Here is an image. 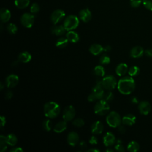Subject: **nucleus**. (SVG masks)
Masks as SVG:
<instances>
[{"label": "nucleus", "instance_id": "obj_49", "mask_svg": "<svg viewBox=\"0 0 152 152\" xmlns=\"http://www.w3.org/2000/svg\"><path fill=\"white\" fill-rule=\"evenodd\" d=\"M118 128V131H119L120 133L124 134V133L125 132L126 129H125V128L124 126H122V125H120Z\"/></svg>", "mask_w": 152, "mask_h": 152}, {"label": "nucleus", "instance_id": "obj_40", "mask_svg": "<svg viewBox=\"0 0 152 152\" xmlns=\"http://www.w3.org/2000/svg\"><path fill=\"white\" fill-rule=\"evenodd\" d=\"M142 2L146 9L152 11V0H142Z\"/></svg>", "mask_w": 152, "mask_h": 152}, {"label": "nucleus", "instance_id": "obj_18", "mask_svg": "<svg viewBox=\"0 0 152 152\" xmlns=\"http://www.w3.org/2000/svg\"><path fill=\"white\" fill-rule=\"evenodd\" d=\"M136 117L132 114H127L122 118V122L125 125L132 126L135 123Z\"/></svg>", "mask_w": 152, "mask_h": 152}, {"label": "nucleus", "instance_id": "obj_45", "mask_svg": "<svg viewBox=\"0 0 152 152\" xmlns=\"http://www.w3.org/2000/svg\"><path fill=\"white\" fill-rule=\"evenodd\" d=\"M23 150L21 147H13L10 150V152H23Z\"/></svg>", "mask_w": 152, "mask_h": 152}, {"label": "nucleus", "instance_id": "obj_42", "mask_svg": "<svg viewBox=\"0 0 152 152\" xmlns=\"http://www.w3.org/2000/svg\"><path fill=\"white\" fill-rule=\"evenodd\" d=\"M13 96V93L11 91V90H7L5 93V99H7V100H10L12 98Z\"/></svg>", "mask_w": 152, "mask_h": 152}, {"label": "nucleus", "instance_id": "obj_5", "mask_svg": "<svg viewBox=\"0 0 152 152\" xmlns=\"http://www.w3.org/2000/svg\"><path fill=\"white\" fill-rule=\"evenodd\" d=\"M78 18L76 15H69L65 18L63 25L66 31H70L78 27Z\"/></svg>", "mask_w": 152, "mask_h": 152}, {"label": "nucleus", "instance_id": "obj_48", "mask_svg": "<svg viewBox=\"0 0 152 152\" xmlns=\"http://www.w3.org/2000/svg\"><path fill=\"white\" fill-rule=\"evenodd\" d=\"M145 55L148 57L152 58V49H147L144 52Z\"/></svg>", "mask_w": 152, "mask_h": 152}, {"label": "nucleus", "instance_id": "obj_25", "mask_svg": "<svg viewBox=\"0 0 152 152\" xmlns=\"http://www.w3.org/2000/svg\"><path fill=\"white\" fill-rule=\"evenodd\" d=\"M66 121L64 120L62 121H59L55 125L53 128V131L56 133H61L64 132L66 129Z\"/></svg>", "mask_w": 152, "mask_h": 152}, {"label": "nucleus", "instance_id": "obj_9", "mask_svg": "<svg viewBox=\"0 0 152 152\" xmlns=\"http://www.w3.org/2000/svg\"><path fill=\"white\" fill-rule=\"evenodd\" d=\"M65 16V12L62 10H56L50 15V20L52 23L54 24H56L62 21Z\"/></svg>", "mask_w": 152, "mask_h": 152}, {"label": "nucleus", "instance_id": "obj_31", "mask_svg": "<svg viewBox=\"0 0 152 152\" xmlns=\"http://www.w3.org/2000/svg\"><path fill=\"white\" fill-rule=\"evenodd\" d=\"M140 72V68L137 66H132L128 69V74L131 77H135L139 74Z\"/></svg>", "mask_w": 152, "mask_h": 152}, {"label": "nucleus", "instance_id": "obj_16", "mask_svg": "<svg viewBox=\"0 0 152 152\" xmlns=\"http://www.w3.org/2000/svg\"><path fill=\"white\" fill-rule=\"evenodd\" d=\"M79 17L83 22H88L91 18V12L88 8H84L80 11Z\"/></svg>", "mask_w": 152, "mask_h": 152}, {"label": "nucleus", "instance_id": "obj_46", "mask_svg": "<svg viewBox=\"0 0 152 152\" xmlns=\"http://www.w3.org/2000/svg\"><path fill=\"white\" fill-rule=\"evenodd\" d=\"M79 147L80 148V149L81 150H85L87 148V144L85 141H81L79 143Z\"/></svg>", "mask_w": 152, "mask_h": 152}, {"label": "nucleus", "instance_id": "obj_44", "mask_svg": "<svg viewBox=\"0 0 152 152\" xmlns=\"http://www.w3.org/2000/svg\"><path fill=\"white\" fill-rule=\"evenodd\" d=\"M87 99H88V100L89 102H95V101L97 100V98L96 97V96H95L92 93L88 95Z\"/></svg>", "mask_w": 152, "mask_h": 152}, {"label": "nucleus", "instance_id": "obj_3", "mask_svg": "<svg viewBox=\"0 0 152 152\" xmlns=\"http://www.w3.org/2000/svg\"><path fill=\"white\" fill-rule=\"evenodd\" d=\"M110 109V106L108 102L104 99H100L96 103L94 110V113L99 116H104L106 115Z\"/></svg>", "mask_w": 152, "mask_h": 152}, {"label": "nucleus", "instance_id": "obj_6", "mask_svg": "<svg viewBox=\"0 0 152 152\" xmlns=\"http://www.w3.org/2000/svg\"><path fill=\"white\" fill-rule=\"evenodd\" d=\"M102 86L105 90H112L117 86V81L113 75H107L102 80Z\"/></svg>", "mask_w": 152, "mask_h": 152}, {"label": "nucleus", "instance_id": "obj_43", "mask_svg": "<svg viewBox=\"0 0 152 152\" xmlns=\"http://www.w3.org/2000/svg\"><path fill=\"white\" fill-rule=\"evenodd\" d=\"M89 142L91 144L94 145V144H97L98 142V139L97 137H96L95 136H92L90 140H89Z\"/></svg>", "mask_w": 152, "mask_h": 152}, {"label": "nucleus", "instance_id": "obj_7", "mask_svg": "<svg viewBox=\"0 0 152 152\" xmlns=\"http://www.w3.org/2000/svg\"><path fill=\"white\" fill-rule=\"evenodd\" d=\"M34 16L30 13H24L21 18L20 21L21 24L27 28H30L33 25Z\"/></svg>", "mask_w": 152, "mask_h": 152}, {"label": "nucleus", "instance_id": "obj_37", "mask_svg": "<svg viewBox=\"0 0 152 152\" xmlns=\"http://www.w3.org/2000/svg\"><path fill=\"white\" fill-rule=\"evenodd\" d=\"M113 99V94L111 91H107L104 94L102 99H104V100L108 102L112 101Z\"/></svg>", "mask_w": 152, "mask_h": 152}, {"label": "nucleus", "instance_id": "obj_33", "mask_svg": "<svg viewBox=\"0 0 152 152\" xmlns=\"http://www.w3.org/2000/svg\"><path fill=\"white\" fill-rule=\"evenodd\" d=\"M42 126L43 129L46 131H49L52 129V123L50 120L46 119L42 123Z\"/></svg>", "mask_w": 152, "mask_h": 152}, {"label": "nucleus", "instance_id": "obj_47", "mask_svg": "<svg viewBox=\"0 0 152 152\" xmlns=\"http://www.w3.org/2000/svg\"><path fill=\"white\" fill-rule=\"evenodd\" d=\"M0 119H1V128H2L5 125V123H6V119L5 118V116H1L0 117Z\"/></svg>", "mask_w": 152, "mask_h": 152}, {"label": "nucleus", "instance_id": "obj_20", "mask_svg": "<svg viewBox=\"0 0 152 152\" xmlns=\"http://www.w3.org/2000/svg\"><path fill=\"white\" fill-rule=\"evenodd\" d=\"M89 51L94 55H98L103 51V47L100 44L94 43L90 46Z\"/></svg>", "mask_w": 152, "mask_h": 152}, {"label": "nucleus", "instance_id": "obj_10", "mask_svg": "<svg viewBox=\"0 0 152 152\" xmlns=\"http://www.w3.org/2000/svg\"><path fill=\"white\" fill-rule=\"evenodd\" d=\"M19 81L18 77L15 74H10L5 79V84L8 88L15 87Z\"/></svg>", "mask_w": 152, "mask_h": 152}, {"label": "nucleus", "instance_id": "obj_12", "mask_svg": "<svg viewBox=\"0 0 152 152\" xmlns=\"http://www.w3.org/2000/svg\"><path fill=\"white\" fill-rule=\"evenodd\" d=\"M103 144L106 147L113 145L116 142V138L115 135L110 132H107L103 137Z\"/></svg>", "mask_w": 152, "mask_h": 152}, {"label": "nucleus", "instance_id": "obj_26", "mask_svg": "<svg viewBox=\"0 0 152 152\" xmlns=\"http://www.w3.org/2000/svg\"><path fill=\"white\" fill-rule=\"evenodd\" d=\"M68 40L67 39V38L66 37H60L59 38L56 43H55V46L58 48H60V49H62V48H64L65 47H66L68 43Z\"/></svg>", "mask_w": 152, "mask_h": 152}, {"label": "nucleus", "instance_id": "obj_50", "mask_svg": "<svg viewBox=\"0 0 152 152\" xmlns=\"http://www.w3.org/2000/svg\"><path fill=\"white\" fill-rule=\"evenodd\" d=\"M110 50H111V47L109 45H107V46H105L104 47H103V51L108 52V51H110Z\"/></svg>", "mask_w": 152, "mask_h": 152}, {"label": "nucleus", "instance_id": "obj_34", "mask_svg": "<svg viewBox=\"0 0 152 152\" xmlns=\"http://www.w3.org/2000/svg\"><path fill=\"white\" fill-rule=\"evenodd\" d=\"M7 30L10 34H14L17 31V27L13 23H10L7 26Z\"/></svg>", "mask_w": 152, "mask_h": 152}, {"label": "nucleus", "instance_id": "obj_15", "mask_svg": "<svg viewBox=\"0 0 152 152\" xmlns=\"http://www.w3.org/2000/svg\"><path fill=\"white\" fill-rule=\"evenodd\" d=\"M67 141L71 146L76 145L79 141V136L78 134L74 131L70 132L67 136Z\"/></svg>", "mask_w": 152, "mask_h": 152}, {"label": "nucleus", "instance_id": "obj_4", "mask_svg": "<svg viewBox=\"0 0 152 152\" xmlns=\"http://www.w3.org/2000/svg\"><path fill=\"white\" fill-rule=\"evenodd\" d=\"M106 122L110 127L117 128L121 125L122 119L118 112L112 111L107 115L106 117Z\"/></svg>", "mask_w": 152, "mask_h": 152}, {"label": "nucleus", "instance_id": "obj_54", "mask_svg": "<svg viewBox=\"0 0 152 152\" xmlns=\"http://www.w3.org/2000/svg\"><path fill=\"white\" fill-rule=\"evenodd\" d=\"M4 84H3V83L1 82V83H0V90H2L4 88Z\"/></svg>", "mask_w": 152, "mask_h": 152}, {"label": "nucleus", "instance_id": "obj_24", "mask_svg": "<svg viewBox=\"0 0 152 152\" xmlns=\"http://www.w3.org/2000/svg\"><path fill=\"white\" fill-rule=\"evenodd\" d=\"M66 37L69 42L72 43H77L80 39V37L78 33L72 30L68 31L66 34Z\"/></svg>", "mask_w": 152, "mask_h": 152}, {"label": "nucleus", "instance_id": "obj_8", "mask_svg": "<svg viewBox=\"0 0 152 152\" xmlns=\"http://www.w3.org/2000/svg\"><path fill=\"white\" fill-rule=\"evenodd\" d=\"M75 115V108L71 106H66L63 111L62 117L64 121H70L74 119Z\"/></svg>", "mask_w": 152, "mask_h": 152}, {"label": "nucleus", "instance_id": "obj_22", "mask_svg": "<svg viewBox=\"0 0 152 152\" xmlns=\"http://www.w3.org/2000/svg\"><path fill=\"white\" fill-rule=\"evenodd\" d=\"M128 71V65L125 63L119 64L116 68V73L118 76H123Z\"/></svg>", "mask_w": 152, "mask_h": 152}, {"label": "nucleus", "instance_id": "obj_21", "mask_svg": "<svg viewBox=\"0 0 152 152\" xmlns=\"http://www.w3.org/2000/svg\"><path fill=\"white\" fill-rule=\"evenodd\" d=\"M18 59L20 62L28 63L31 60V55L27 51L22 52L18 55Z\"/></svg>", "mask_w": 152, "mask_h": 152}, {"label": "nucleus", "instance_id": "obj_28", "mask_svg": "<svg viewBox=\"0 0 152 152\" xmlns=\"http://www.w3.org/2000/svg\"><path fill=\"white\" fill-rule=\"evenodd\" d=\"M30 0H15L14 4L19 9H24L28 6Z\"/></svg>", "mask_w": 152, "mask_h": 152}, {"label": "nucleus", "instance_id": "obj_1", "mask_svg": "<svg viewBox=\"0 0 152 152\" xmlns=\"http://www.w3.org/2000/svg\"><path fill=\"white\" fill-rule=\"evenodd\" d=\"M117 87L121 93L128 95L134 91L135 88V83L132 77L125 76L119 80Z\"/></svg>", "mask_w": 152, "mask_h": 152}, {"label": "nucleus", "instance_id": "obj_38", "mask_svg": "<svg viewBox=\"0 0 152 152\" xmlns=\"http://www.w3.org/2000/svg\"><path fill=\"white\" fill-rule=\"evenodd\" d=\"M72 124L77 127H82L84 125V121L82 118H77L74 120Z\"/></svg>", "mask_w": 152, "mask_h": 152}, {"label": "nucleus", "instance_id": "obj_30", "mask_svg": "<svg viewBox=\"0 0 152 152\" xmlns=\"http://www.w3.org/2000/svg\"><path fill=\"white\" fill-rule=\"evenodd\" d=\"M7 136L1 135L0 136V151L1 152H4L7 148Z\"/></svg>", "mask_w": 152, "mask_h": 152}, {"label": "nucleus", "instance_id": "obj_2", "mask_svg": "<svg viewBox=\"0 0 152 152\" xmlns=\"http://www.w3.org/2000/svg\"><path fill=\"white\" fill-rule=\"evenodd\" d=\"M44 113L48 118H54L59 115L61 112L59 105L55 102H48L44 105Z\"/></svg>", "mask_w": 152, "mask_h": 152}, {"label": "nucleus", "instance_id": "obj_23", "mask_svg": "<svg viewBox=\"0 0 152 152\" xmlns=\"http://www.w3.org/2000/svg\"><path fill=\"white\" fill-rule=\"evenodd\" d=\"M66 30L64 27V25H58L52 27L51 31L52 34L56 36H62L65 34Z\"/></svg>", "mask_w": 152, "mask_h": 152}, {"label": "nucleus", "instance_id": "obj_35", "mask_svg": "<svg viewBox=\"0 0 152 152\" xmlns=\"http://www.w3.org/2000/svg\"><path fill=\"white\" fill-rule=\"evenodd\" d=\"M99 61H100V63L101 64L106 65V64H108L110 63V57H109L107 55L104 54V55H103L100 58Z\"/></svg>", "mask_w": 152, "mask_h": 152}, {"label": "nucleus", "instance_id": "obj_13", "mask_svg": "<svg viewBox=\"0 0 152 152\" xmlns=\"http://www.w3.org/2000/svg\"><path fill=\"white\" fill-rule=\"evenodd\" d=\"M104 88L102 86V84H96L92 89V93L96 96L97 100L102 99L103 95L104 94Z\"/></svg>", "mask_w": 152, "mask_h": 152}, {"label": "nucleus", "instance_id": "obj_14", "mask_svg": "<svg viewBox=\"0 0 152 152\" xmlns=\"http://www.w3.org/2000/svg\"><path fill=\"white\" fill-rule=\"evenodd\" d=\"M144 53V49L140 46L133 47L130 51V56L133 58H140Z\"/></svg>", "mask_w": 152, "mask_h": 152}, {"label": "nucleus", "instance_id": "obj_32", "mask_svg": "<svg viewBox=\"0 0 152 152\" xmlns=\"http://www.w3.org/2000/svg\"><path fill=\"white\" fill-rule=\"evenodd\" d=\"M94 74L99 77H103L104 76L105 72L104 68L101 65H97L96 66L94 69Z\"/></svg>", "mask_w": 152, "mask_h": 152}, {"label": "nucleus", "instance_id": "obj_53", "mask_svg": "<svg viewBox=\"0 0 152 152\" xmlns=\"http://www.w3.org/2000/svg\"><path fill=\"white\" fill-rule=\"evenodd\" d=\"M113 151L114 150L111 148H107L106 150H105V151H107V152H113Z\"/></svg>", "mask_w": 152, "mask_h": 152}, {"label": "nucleus", "instance_id": "obj_29", "mask_svg": "<svg viewBox=\"0 0 152 152\" xmlns=\"http://www.w3.org/2000/svg\"><path fill=\"white\" fill-rule=\"evenodd\" d=\"M17 138L15 135L14 134H8L7 136V141L8 143V145H10L11 146L15 145L17 142Z\"/></svg>", "mask_w": 152, "mask_h": 152}, {"label": "nucleus", "instance_id": "obj_17", "mask_svg": "<svg viewBox=\"0 0 152 152\" xmlns=\"http://www.w3.org/2000/svg\"><path fill=\"white\" fill-rule=\"evenodd\" d=\"M91 132L95 135L101 134L103 131V125L99 121H97L93 123L91 127Z\"/></svg>", "mask_w": 152, "mask_h": 152}, {"label": "nucleus", "instance_id": "obj_41", "mask_svg": "<svg viewBox=\"0 0 152 152\" xmlns=\"http://www.w3.org/2000/svg\"><path fill=\"white\" fill-rule=\"evenodd\" d=\"M141 0H130V5L133 8L138 7L141 5Z\"/></svg>", "mask_w": 152, "mask_h": 152}, {"label": "nucleus", "instance_id": "obj_36", "mask_svg": "<svg viewBox=\"0 0 152 152\" xmlns=\"http://www.w3.org/2000/svg\"><path fill=\"white\" fill-rule=\"evenodd\" d=\"M116 144L115 146V149L117 151H120V152H123L125 151V148L124 145H122V141L121 140H116Z\"/></svg>", "mask_w": 152, "mask_h": 152}, {"label": "nucleus", "instance_id": "obj_52", "mask_svg": "<svg viewBox=\"0 0 152 152\" xmlns=\"http://www.w3.org/2000/svg\"><path fill=\"white\" fill-rule=\"evenodd\" d=\"M87 151H94V152H99L100 151L99 150L96 149V148H90L89 150H87Z\"/></svg>", "mask_w": 152, "mask_h": 152}, {"label": "nucleus", "instance_id": "obj_51", "mask_svg": "<svg viewBox=\"0 0 152 152\" xmlns=\"http://www.w3.org/2000/svg\"><path fill=\"white\" fill-rule=\"evenodd\" d=\"M20 61H19V60L18 59L17 61H14L13 62H12V66H13V67H14V66H17V65H18V62H19Z\"/></svg>", "mask_w": 152, "mask_h": 152}, {"label": "nucleus", "instance_id": "obj_11", "mask_svg": "<svg viewBox=\"0 0 152 152\" xmlns=\"http://www.w3.org/2000/svg\"><path fill=\"white\" fill-rule=\"evenodd\" d=\"M151 104L150 103L145 100H142L138 104L139 112L141 114L143 115H147L151 110Z\"/></svg>", "mask_w": 152, "mask_h": 152}, {"label": "nucleus", "instance_id": "obj_27", "mask_svg": "<svg viewBox=\"0 0 152 152\" xmlns=\"http://www.w3.org/2000/svg\"><path fill=\"white\" fill-rule=\"evenodd\" d=\"M140 149L139 144L135 141L129 142L127 145V150L130 152H137Z\"/></svg>", "mask_w": 152, "mask_h": 152}, {"label": "nucleus", "instance_id": "obj_19", "mask_svg": "<svg viewBox=\"0 0 152 152\" xmlns=\"http://www.w3.org/2000/svg\"><path fill=\"white\" fill-rule=\"evenodd\" d=\"M11 12L5 8H2L0 10V18L2 23L8 22L11 18Z\"/></svg>", "mask_w": 152, "mask_h": 152}, {"label": "nucleus", "instance_id": "obj_39", "mask_svg": "<svg viewBox=\"0 0 152 152\" xmlns=\"http://www.w3.org/2000/svg\"><path fill=\"white\" fill-rule=\"evenodd\" d=\"M39 11H40L39 5L36 2L33 3L30 7V12L32 14H36V13H37Z\"/></svg>", "mask_w": 152, "mask_h": 152}]
</instances>
